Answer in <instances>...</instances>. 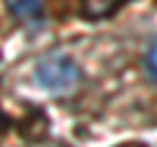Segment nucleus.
Instances as JSON below:
<instances>
[{"instance_id": "f03ea898", "label": "nucleus", "mask_w": 157, "mask_h": 147, "mask_svg": "<svg viewBox=\"0 0 157 147\" xmlns=\"http://www.w3.org/2000/svg\"><path fill=\"white\" fill-rule=\"evenodd\" d=\"M42 0H13V13L24 21H39L42 18Z\"/></svg>"}, {"instance_id": "20e7f679", "label": "nucleus", "mask_w": 157, "mask_h": 147, "mask_svg": "<svg viewBox=\"0 0 157 147\" xmlns=\"http://www.w3.org/2000/svg\"><path fill=\"white\" fill-rule=\"evenodd\" d=\"M144 68H147V76L152 81H157V42H152L149 50L144 55Z\"/></svg>"}, {"instance_id": "f257e3e1", "label": "nucleus", "mask_w": 157, "mask_h": 147, "mask_svg": "<svg viewBox=\"0 0 157 147\" xmlns=\"http://www.w3.org/2000/svg\"><path fill=\"white\" fill-rule=\"evenodd\" d=\"M34 76H37L39 87L47 92H71L73 87L81 79V71H78L76 61L68 55H50L45 61H39L34 68Z\"/></svg>"}, {"instance_id": "7ed1b4c3", "label": "nucleus", "mask_w": 157, "mask_h": 147, "mask_svg": "<svg viewBox=\"0 0 157 147\" xmlns=\"http://www.w3.org/2000/svg\"><path fill=\"white\" fill-rule=\"evenodd\" d=\"M118 3H121V0H84V8H86L89 16H102V13L113 11Z\"/></svg>"}]
</instances>
